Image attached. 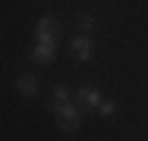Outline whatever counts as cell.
Instances as JSON below:
<instances>
[{
  "instance_id": "cell-1",
  "label": "cell",
  "mask_w": 148,
  "mask_h": 141,
  "mask_svg": "<svg viewBox=\"0 0 148 141\" xmlns=\"http://www.w3.org/2000/svg\"><path fill=\"white\" fill-rule=\"evenodd\" d=\"M51 113H54L57 125L66 129V132H76V129L82 125V116H79V110H76L69 100H54V104H51Z\"/></svg>"
},
{
  "instance_id": "cell-2",
  "label": "cell",
  "mask_w": 148,
  "mask_h": 141,
  "mask_svg": "<svg viewBox=\"0 0 148 141\" xmlns=\"http://www.w3.org/2000/svg\"><path fill=\"white\" fill-rule=\"evenodd\" d=\"M35 35H38V41H41V44H57V35H60L57 19L41 16V19H38V25H35Z\"/></svg>"
},
{
  "instance_id": "cell-3",
  "label": "cell",
  "mask_w": 148,
  "mask_h": 141,
  "mask_svg": "<svg viewBox=\"0 0 148 141\" xmlns=\"http://www.w3.org/2000/svg\"><path fill=\"white\" fill-rule=\"evenodd\" d=\"M54 56H57V44H35V50H32V60L38 63V66H51L54 63Z\"/></svg>"
},
{
  "instance_id": "cell-4",
  "label": "cell",
  "mask_w": 148,
  "mask_h": 141,
  "mask_svg": "<svg viewBox=\"0 0 148 141\" xmlns=\"http://www.w3.org/2000/svg\"><path fill=\"white\" fill-rule=\"evenodd\" d=\"M73 54L79 56L82 63H85V60H91V54H95V44H91V38L85 35V31L73 38Z\"/></svg>"
},
{
  "instance_id": "cell-5",
  "label": "cell",
  "mask_w": 148,
  "mask_h": 141,
  "mask_svg": "<svg viewBox=\"0 0 148 141\" xmlns=\"http://www.w3.org/2000/svg\"><path fill=\"white\" fill-rule=\"evenodd\" d=\"M16 91H19L22 97H32V94H38V79H35L32 72H22V75L16 79Z\"/></svg>"
},
{
  "instance_id": "cell-6",
  "label": "cell",
  "mask_w": 148,
  "mask_h": 141,
  "mask_svg": "<svg viewBox=\"0 0 148 141\" xmlns=\"http://www.w3.org/2000/svg\"><path fill=\"white\" fill-rule=\"evenodd\" d=\"M76 97H79V104H85V107H95V110H98V104L104 100V97H101V91H95V88H88V85H82V88L76 91Z\"/></svg>"
},
{
  "instance_id": "cell-7",
  "label": "cell",
  "mask_w": 148,
  "mask_h": 141,
  "mask_svg": "<svg viewBox=\"0 0 148 141\" xmlns=\"http://www.w3.org/2000/svg\"><path fill=\"white\" fill-rule=\"evenodd\" d=\"M98 113H101L104 119H110V116L117 113V104H114V100H101V104H98Z\"/></svg>"
},
{
  "instance_id": "cell-8",
  "label": "cell",
  "mask_w": 148,
  "mask_h": 141,
  "mask_svg": "<svg viewBox=\"0 0 148 141\" xmlns=\"http://www.w3.org/2000/svg\"><path fill=\"white\" fill-rule=\"evenodd\" d=\"M79 28L88 35L91 28H95V16H91V13H82V16H79Z\"/></svg>"
},
{
  "instance_id": "cell-9",
  "label": "cell",
  "mask_w": 148,
  "mask_h": 141,
  "mask_svg": "<svg viewBox=\"0 0 148 141\" xmlns=\"http://www.w3.org/2000/svg\"><path fill=\"white\" fill-rule=\"evenodd\" d=\"M54 100H69V88L66 85H57L54 88Z\"/></svg>"
}]
</instances>
